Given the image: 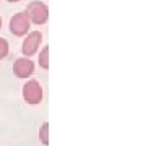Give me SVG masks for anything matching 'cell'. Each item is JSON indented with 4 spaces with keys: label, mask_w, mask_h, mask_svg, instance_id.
<instances>
[{
    "label": "cell",
    "mask_w": 156,
    "mask_h": 146,
    "mask_svg": "<svg viewBox=\"0 0 156 146\" xmlns=\"http://www.w3.org/2000/svg\"><path fill=\"white\" fill-rule=\"evenodd\" d=\"M29 21L34 24H46L49 19V7L41 0H34L26 7V12Z\"/></svg>",
    "instance_id": "cell-1"
},
{
    "label": "cell",
    "mask_w": 156,
    "mask_h": 146,
    "mask_svg": "<svg viewBox=\"0 0 156 146\" xmlns=\"http://www.w3.org/2000/svg\"><path fill=\"white\" fill-rule=\"evenodd\" d=\"M44 97L42 86L39 85L36 80H28L23 86V99L26 101V104L29 106H37L41 104Z\"/></svg>",
    "instance_id": "cell-2"
},
{
    "label": "cell",
    "mask_w": 156,
    "mask_h": 146,
    "mask_svg": "<svg viewBox=\"0 0 156 146\" xmlns=\"http://www.w3.org/2000/svg\"><path fill=\"white\" fill-rule=\"evenodd\" d=\"M31 28V21H29L28 15L24 12H18L16 15H13L10 18V33L16 37H23L29 33Z\"/></svg>",
    "instance_id": "cell-3"
},
{
    "label": "cell",
    "mask_w": 156,
    "mask_h": 146,
    "mask_svg": "<svg viewBox=\"0 0 156 146\" xmlns=\"http://www.w3.org/2000/svg\"><path fill=\"white\" fill-rule=\"evenodd\" d=\"M42 44V33L41 31H33L26 34V39L23 41L21 52L24 57H33L39 50V46Z\"/></svg>",
    "instance_id": "cell-4"
},
{
    "label": "cell",
    "mask_w": 156,
    "mask_h": 146,
    "mask_svg": "<svg viewBox=\"0 0 156 146\" xmlns=\"http://www.w3.org/2000/svg\"><path fill=\"white\" fill-rule=\"evenodd\" d=\"M13 73L16 78H23L26 80L34 73V63L31 58L28 57H21V58H16L13 63Z\"/></svg>",
    "instance_id": "cell-5"
},
{
    "label": "cell",
    "mask_w": 156,
    "mask_h": 146,
    "mask_svg": "<svg viewBox=\"0 0 156 146\" xmlns=\"http://www.w3.org/2000/svg\"><path fill=\"white\" fill-rule=\"evenodd\" d=\"M39 67L44 68V70L49 68V47L47 46H44L42 50L39 52Z\"/></svg>",
    "instance_id": "cell-6"
},
{
    "label": "cell",
    "mask_w": 156,
    "mask_h": 146,
    "mask_svg": "<svg viewBox=\"0 0 156 146\" xmlns=\"http://www.w3.org/2000/svg\"><path fill=\"white\" fill-rule=\"evenodd\" d=\"M39 140H41V143L44 146L49 144V123H47V122H44L42 127H41V130H39Z\"/></svg>",
    "instance_id": "cell-7"
},
{
    "label": "cell",
    "mask_w": 156,
    "mask_h": 146,
    "mask_svg": "<svg viewBox=\"0 0 156 146\" xmlns=\"http://www.w3.org/2000/svg\"><path fill=\"white\" fill-rule=\"evenodd\" d=\"M8 52H10V46H8L7 39L0 37V60L7 57V55H8Z\"/></svg>",
    "instance_id": "cell-8"
},
{
    "label": "cell",
    "mask_w": 156,
    "mask_h": 146,
    "mask_svg": "<svg viewBox=\"0 0 156 146\" xmlns=\"http://www.w3.org/2000/svg\"><path fill=\"white\" fill-rule=\"evenodd\" d=\"M7 2H12V3H15V2H20V0H7Z\"/></svg>",
    "instance_id": "cell-9"
},
{
    "label": "cell",
    "mask_w": 156,
    "mask_h": 146,
    "mask_svg": "<svg viewBox=\"0 0 156 146\" xmlns=\"http://www.w3.org/2000/svg\"><path fill=\"white\" fill-rule=\"evenodd\" d=\"M0 28H2V18H0Z\"/></svg>",
    "instance_id": "cell-10"
}]
</instances>
